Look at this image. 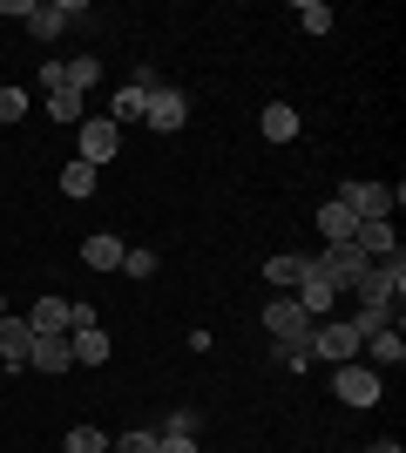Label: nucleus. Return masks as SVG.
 <instances>
[{
	"instance_id": "f257e3e1",
	"label": "nucleus",
	"mask_w": 406,
	"mask_h": 453,
	"mask_svg": "<svg viewBox=\"0 0 406 453\" xmlns=\"http://www.w3.org/2000/svg\"><path fill=\"white\" fill-rule=\"evenodd\" d=\"M264 332L271 339H278V352H291V359H298V352H311V332H318V325L305 319V311H298V298H271L264 304Z\"/></svg>"
},
{
	"instance_id": "f03ea898",
	"label": "nucleus",
	"mask_w": 406,
	"mask_h": 453,
	"mask_svg": "<svg viewBox=\"0 0 406 453\" xmlns=\"http://www.w3.org/2000/svg\"><path fill=\"white\" fill-rule=\"evenodd\" d=\"M75 156L88 163V170H102V163H116V156H122V129L109 122V115H88V122L75 129Z\"/></svg>"
},
{
	"instance_id": "7ed1b4c3",
	"label": "nucleus",
	"mask_w": 406,
	"mask_h": 453,
	"mask_svg": "<svg viewBox=\"0 0 406 453\" xmlns=\"http://www.w3.org/2000/svg\"><path fill=\"white\" fill-rule=\"evenodd\" d=\"M339 203H346L359 224H372V217H393V203H400V183H339Z\"/></svg>"
},
{
	"instance_id": "20e7f679",
	"label": "nucleus",
	"mask_w": 406,
	"mask_h": 453,
	"mask_svg": "<svg viewBox=\"0 0 406 453\" xmlns=\"http://www.w3.org/2000/svg\"><path fill=\"white\" fill-rule=\"evenodd\" d=\"M332 393L346 399V406H379V393H387V379L372 372V365H332Z\"/></svg>"
},
{
	"instance_id": "39448f33",
	"label": "nucleus",
	"mask_w": 406,
	"mask_h": 453,
	"mask_svg": "<svg viewBox=\"0 0 406 453\" xmlns=\"http://www.w3.org/2000/svg\"><path fill=\"white\" fill-rule=\"evenodd\" d=\"M291 298H298V311H305L311 325H326V319H332V304H339V284H332L318 265H305V278L291 284Z\"/></svg>"
},
{
	"instance_id": "423d86ee",
	"label": "nucleus",
	"mask_w": 406,
	"mask_h": 453,
	"mask_svg": "<svg viewBox=\"0 0 406 453\" xmlns=\"http://www.w3.org/2000/svg\"><path fill=\"white\" fill-rule=\"evenodd\" d=\"M311 352H318L326 365H352L359 359V332H352L346 319H326L318 332H311Z\"/></svg>"
},
{
	"instance_id": "0eeeda50",
	"label": "nucleus",
	"mask_w": 406,
	"mask_h": 453,
	"mask_svg": "<svg viewBox=\"0 0 406 453\" xmlns=\"http://www.w3.org/2000/svg\"><path fill=\"white\" fill-rule=\"evenodd\" d=\"M27 352H34V325L7 311V319H0V365H7V372H20V365H27Z\"/></svg>"
},
{
	"instance_id": "6e6552de",
	"label": "nucleus",
	"mask_w": 406,
	"mask_h": 453,
	"mask_svg": "<svg viewBox=\"0 0 406 453\" xmlns=\"http://www.w3.org/2000/svg\"><path fill=\"white\" fill-rule=\"evenodd\" d=\"M81 14H88L81 0H41L34 14H27V27H34V41H55L61 27H68V20H81Z\"/></svg>"
},
{
	"instance_id": "1a4fd4ad",
	"label": "nucleus",
	"mask_w": 406,
	"mask_h": 453,
	"mask_svg": "<svg viewBox=\"0 0 406 453\" xmlns=\"http://www.w3.org/2000/svg\"><path fill=\"white\" fill-rule=\"evenodd\" d=\"M183 115H190V102H183V88H149V109H142V122L149 129H183Z\"/></svg>"
},
{
	"instance_id": "9d476101",
	"label": "nucleus",
	"mask_w": 406,
	"mask_h": 453,
	"mask_svg": "<svg viewBox=\"0 0 406 453\" xmlns=\"http://www.w3.org/2000/svg\"><path fill=\"white\" fill-rule=\"evenodd\" d=\"M122 257H129V244H122L116 230H96V237H81V265H88V271H122Z\"/></svg>"
},
{
	"instance_id": "9b49d317",
	"label": "nucleus",
	"mask_w": 406,
	"mask_h": 453,
	"mask_svg": "<svg viewBox=\"0 0 406 453\" xmlns=\"http://www.w3.org/2000/svg\"><path fill=\"white\" fill-rule=\"evenodd\" d=\"M359 352H366V365H372L379 379H387V372H400V359H406V345H400V325H387V332H372V339L359 345Z\"/></svg>"
},
{
	"instance_id": "f8f14e48",
	"label": "nucleus",
	"mask_w": 406,
	"mask_h": 453,
	"mask_svg": "<svg viewBox=\"0 0 406 453\" xmlns=\"http://www.w3.org/2000/svg\"><path fill=\"white\" fill-rule=\"evenodd\" d=\"M68 304H75V298H55V291H48V298H41L34 311H27L34 339H68Z\"/></svg>"
},
{
	"instance_id": "ddd939ff",
	"label": "nucleus",
	"mask_w": 406,
	"mask_h": 453,
	"mask_svg": "<svg viewBox=\"0 0 406 453\" xmlns=\"http://www.w3.org/2000/svg\"><path fill=\"white\" fill-rule=\"evenodd\" d=\"M149 88H156V81H149V68H142V81L116 88V102H109V122H116V129H122V122H142V109H149Z\"/></svg>"
},
{
	"instance_id": "4468645a",
	"label": "nucleus",
	"mask_w": 406,
	"mask_h": 453,
	"mask_svg": "<svg viewBox=\"0 0 406 453\" xmlns=\"http://www.w3.org/2000/svg\"><path fill=\"white\" fill-rule=\"evenodd\" d=\"M68 352H75V365H109V332L102 325H81V332H68Z\"/></svg>"
},
{
	"instance_id": "2eb2a0df",
	"label": "nucleus",
	"mask_w": 406,
	"mask_h": 453,
	"mask_svg": "<svg viewBox=\"0 0 406 453\" xmlns=\"http://www.w3.org/2000/svg\"><path fill=\"white\" fill-rule=\"evenodd\" d=\"M27 365H34V372H48V379H61L68 365H75V352H68V339H34Z\"/></svg>"
},
{
	"instance_id": "dca6fc26",
	"label": "nucleus",
	"mask_w": 406,
	"mask_h": 453,
	"mask_svg": "<svg viewBox=\"0 0 406 453\" xmlns=\"http://www.w3.org/2000/svg\"><path fill=\"white\" fill-rule=\"evenodd\" d=\"M318 237H326V244H352V237H359V217H352L346 203H326L318 210Z\"/></svg>"
},
{
	"instance_id": "f3484780",
	"label": "nucleus",
	"mask_w": 406,
	"mask_h": 453,
	"mask_svg": "<svg viewBox=\"0 0 406 453\" xmlns=\"http://www.w3.org/2000/svg\"><path fill=\"white\" fill-rule=\"evenodd\" d=\"M352 244L366 250V257H393L400 250V237H393V217H372V224H359V237Z\"/></svg>"
},
{
	"instance_id": "a211bd4d",
	"label": "nucleus",
	"mask_w": 406,
	"mask_h": 453,
	"mask_svg": "<svg viewBox=\"0 0 406 453\" xmlns=\"http://www.w3.org/2000/svg\"><path fill=\"white\" fill-rule=\"evenodd\" d=\"M257 129H264V142H291V135H298V109H291V102H271V109L257 115Z\"/></svg>"
},
{
	"instance_id": "6ab92c4d",
	"label": "nucleus",
	"mask_w": 406,
	"mask_h": 453,
	"mask_svg": "<svg viewBox=\"0 0 406 453\" xmlns=\"http://www.w3.org/2000/svg\"><path fill=\"white\" fill-rule=\"evenodd\" d=\"M48 115H55L61 129H81V122H88V109H81V95H75V88H61V95H48Z\"/></svg>"
},
{
	"instance_id": "aec40b11",
	"label": "nucleus",
	"mask_w": 406,
	"mask_h": 453,
	"mask_svg": "<svg viewBox=\"0 0 406 453\" xmlns=\"http://www.w3.org/2000/svg\"><path fill=\"white\" fill-rule=\"evenodd\" d=\"M61 75H68V88H75V95H88L102 81V61L96 55H75V61H61Z\"/></svg>"
},
{
	"instance_id": "412c9836",
	"label": "nucleus",
	"mask_w": 406,
	"mask_h": 453,
	"mask_svg": "<svg viewBox=\"0 0 406 453\" xmlns=\"http://www.w3.org/2000/svg\"><path fill=\"white\" fill-rule=\"evenodd\" d=\"M305 265H311V257H298V250H285V257H271V265H264V278L278 284V291H291V284L305 278Z\"/></svg>"
},
{
	"instance_id": "4be33fe9",
	"label": "nucleus",
	"mask_w": 406,
	"mask_h": 453,
	"mask_svg": "<svg viewBox=\"0 0 406 453\" xmlns=\"http://www.w3.org/2000/svg\"><path fill=\"white\" fill-rule=\"evenodd\" d=\"M291 20H298L305 35H332V7H326V0H298V7H291Z\"/></svg>"
},
{
	"instance_id": "5701e85b",
	"label": "nucleus",
	"mask_w": 406,
	"mask_h": 453,
	"mask_svg": "<svg viewBox=\"0 0 406 453\" xmlns=\"http://www.w3.org/2000/svg\"><path fill=\"white\" fill-rule=\"evenodd\" d=\"M352 332H359V345H366L372 339V332H387V325H393V311H387V304H359V311H352Z\"/></svg>"
},
{
	"instance_id": "b1692460",
	"label": "nucleus",
	"mask_w": 406,
	"mask_h": 453,
	"mask_svg": "<svg viewBox=\"0 0 406 453\" xmlns=\"http://www.w3.org/2000/svg\"><path fill=\"white\" fill-rule=\"evenodd\" d=\"M61 453H109V434H102V426H68Z\"/></svg>"
},
{
	"instance_id": "393cba45",
	"label": "nucleus",
	"mask_w": 406,
	"mask_h": 453,
	"mask_svg": "<svg viewBox=\"0 0 406 453\" xmlns=\"http://www.w3.org/2000/svg\"><path fill=\"white\" fill-rule=\"evenodd\" d=\"M61 189H68L75 203H81V196H96V170H88V163H81V156H75V163L61 170Z\"/></svg>"
},
{
	"instance_id": "a878e982",
	"label": "nucleus",
	"mask_w": 406,
	"mask_h": 453,
	"mask_svg": "<svg viewBox=\"0 0 406 453\" xmlns=\"http://www.w3.org/2000/svg\"><path fill=\"white\" fill-rule=\"evenodd\" d=\"M20 115H27V95L0 81V129H7V122H20Z\"/></svg>"
},
{
	"instance_id": "bb28decb",
	"label": "nucleus",
	"mask_w": 406,
	"mask_h": 453,
	"mask_svg": "<svg viewBox=\"0 0 406 453\" xmlns=\"http://www.w3.org/2000/svg\"><path fill=\"white\" fill-rule=\"evenodd\" d=\"M122 271H129L135 284H142V278H156V250H129V257H122Z\"/></svg>"
},
{
	"instance_id": "cd10ccee",
	"label": "nucleus",
	"mask_w": 406,
	"mask_h": 453,
	"mask_svg": "<svg viewBox=\"0 0 406 453\" xmlns=\"http://www.w3.org/2000/svg\"><path fill=\"white\" fill-rule=\"evenodd\" d=\"M109 453H156V434H122L109 440Z\"/></svg>"
},
{
	"instance_id": "c85d7f7f",
	"label": "nucleus",
	"mask_w": 406,
	"mask_h": 453,
	"mask_svg": "<svg viewBox=\"0 0 406 453\" xmlns=\"http://www.w3.org/2000/svg\"><path fill=\"white\" fill-rule=\"evenodd\" d=\"M156 453H196V434H156Z\"/></svg>"
},
{
	"instance_id": "c756f323",
	"label": "nucleus",
	"mask_w": 406,
	"mask_h": 453,
	"mask_svg": "<svg viewBox=\"0 0 406 453\" xmlns=\"http://www.w3.org/2000/svg\"><path fill=\"white\" fill-rule=\"evenodd\" d=\"M34 7H41V0H0V14H7V20H27Z\"/></svg>"
},
{
	"instance_id": "7c9ffc66",
	"label": "nucleus",
	"mask_w": 406,
	"mask_h": 453,
	"mask_svg": "<svg viewBox=\"0 0 406 453\" xmlns=\"http://www.w3.org/2000/svg\"><path fill=\"white\" fill-rule=\"evenodd\" d=\"M366 453H406V447H400V440H372Z\"/></svg>"
},
{
	"instance_id": "2f4dec72",
	"label": "nucleus",
	"mask_w": 406,
	"mask_h": 453,
	"mask_svg": "<svg viewBox=\"0 0 406 453\" xmlns=\"http://www.w3.org/2000/svg\"><path fill=\"white\" fill-rule=\"evenodd\" d=\"M0 319H7V298H0Z\"/></svg>"
}]
</instances>
